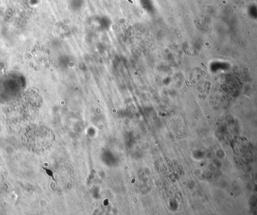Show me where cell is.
Returning a JSON list of instances; mask_svg holds the SVG:
<instances>
[{
    "label": "cell",
    "instance_id": "cell-1",
    "mask_svg": "<svg viewBox=\"0 0 257 215\" xmlns=\"http://www.w3.org/2000/svg\"><path fill=\"white\" fill-rule=\"evenodd\" d=\"M128 2H129L130 3H131V4L133 3V1L132 0H127Z\"/></svg>",
    "mask_w": 257,
    "mask_h": 215
}]
</instances>
